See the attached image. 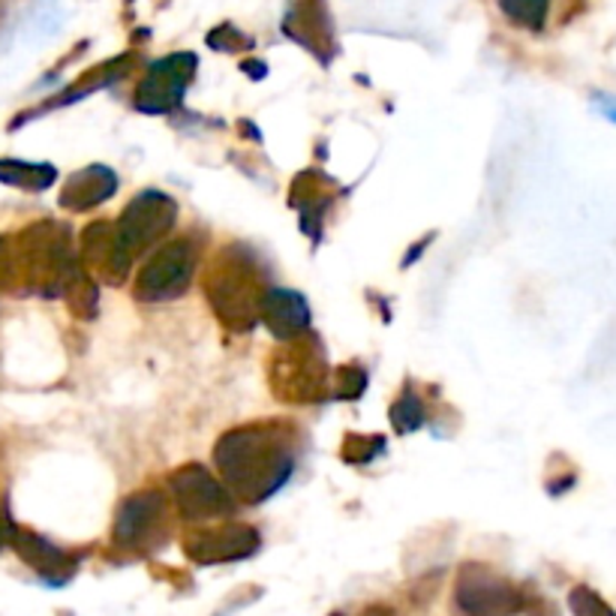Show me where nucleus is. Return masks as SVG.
<instances>
[{"label": "nucleus", "mask_w": 616, "mask_h": 616, "mask_svg": "<svg viewBox=\"0 0 616 616\" xmlns=\"http://www.w3.org/2000/svg\"><path fill=\"white\" fill-rule=\"evenodd\" d=\"M196 72L192 54H169L166 61H157L136 91V109L145 115H169L181 106L183 91Z\"/></svg>", "instance_id": "obj_10"}, {"label": "nucleus", "mask_w": 616, "mask_h": 616, "mask_svg": "<svg viewBox=\"0 0 616 616\" xmlns=\"http://www.w3.org/2000/svg\"><path fill=\"white\" fill-rule=\"evenodd\" d=\"M16 529H19V526L12 524L10 508L0 503V547L12 545V538H16Z\"/></svg>", "instance_id": "obj_22"}, {"label": "nucleus", "mask_w": 616, "mask_h": 616, "mask_svg": "<svg viewBox=\"0 0 616 616\" xmlns=\"http://www.w3.org/2000/svg\"><path fill=\"white\" fill-rule=\"evenodd\" d=\"M556 0H499V12L515 28L529 33H545L554 19Z\"/></svg>", "instance_id": "obj_15"}, {"label": "nucleus", "mask_w": 616, "mask_h": 616, "mask_svg": "<svg viewBox=\"0 0 616 616\" xmlns=\"http://www.w3.org/2000/svg\"><path fill=\"white\" fill-rule=\"evenodd\" d=\"M268 379H271L274 397L284 400V404L307 406L328 400L331 367L325 361V349L319 344V337L301 334V337L284 340V346L271 355Z\"/></svg>", "instance_id": "obj_3"}, {"label": "nucleus", "mask_w": 616, "mask_h": 616, "mask_svg": "<svg viewBox=\"0 0 616 616\" xmlns=\"http://www.w3.org/2000/svg\"><path fill=\"white\" fill-rule=\"evenodd\" d=\"M213 464L235 503L259 506L292 478L298 464L295 427L284 421H256L226 430L213 445Z\"/></svg>", "instance_id": "obj_1"}, {"label": "nucleus", "mask_w": 616, "mask_h": 616, "mask_svg": "<svg viewBox=\"0 0 616 616\" xmlns=\"http://www.w3.org/2000/svg\"><path fill=\"white\" fill-rule=\"evenodd\" d=\"M427 421V406L421 397L415 395L413 385H406L400 397L391 406V425H395L397 434H415L418 427Z\"/></svg>", "instance_id": "obj_17"}, {"label": "nucleus", "mask_w": 616, "mask_h": 616, "mask_svg": "<svg viewBox=\"0 0 616 616\" xmlns=\"http://www.w3.org/2000/svg\"><path fill=\"white\" fill-rule=\"evenodd\" d=\"M175 220H178V205L172 196L160 190H145L123 208L121 217L115 220V229H118L123 250L136 262L151 247L162 244V238L172 232Z\"/></svg>", "instance_id": "obj_6"}, {"label": "nucleus", "mask_w": 616, "mask_h": 616, "mask_svg": "<svg viewBox=\"0 0 616 616\" xmlns=\"http://www.w3.org/2000/svg\"><path fill=\"white\" fill-rule=\"evenodd\" d=\"M169 533H172L169 496L157 487H148V490L127 496L121 503L118 515H115V526H111V545L121 554L145 556L166 545Z\"/></svg>", "instance_id": "obj_4"}, {"label": "nucleus", "mask_w": 616, "mask_h": 616, "mask_svg": "<svg viewBox=\"0 0 616 616\" xmlns=\"http://www.w3.org/2000/svg\"><path fill=\"white\" fill-rule=\"evenodd\" d=\"M192 271H196V247L190 238H172L160 244L151 259L139 268L132 295L142 304L175 301L190 289Z\"/></svg>", "instance_id": "obj_5"}, {"label": "nucleus", "mask_w": 616, "mask_h": 616, "mask_svg": "<svg viewBox=\"0 0 616 616\" xmlns=\"http://www.w3.org/2000/svg\"><path fill=\"white\" fill-rule=\"evenodd\" d=\"M455 605L464 616H515L524 610V593L494 568L469 563L457 575Z\"/></svg>", "instance_id": "obj_7"}, {"label": "nucleus", "mask_w": 616, "mask_h": 616, "mask_svg": "<svg viewBox=\"0 0 616 616\" xmlns=\"http://www.w3.org/2000/svg\"><path fill=\"white\" fill-rule=\"evenodd\" d=\"M0 181L10 187H21L28 192H40L58 181V172L49 162H21V160H0Z\"/></svg>", "instance_id": "obj_16"}, {"label": "nucleus", "mask_w": 616, "mask_h": 616, "mask_svg": "<svg viewBox=\"0 0 616 616\" xmlns=\"http://www.w3.org/2000/svg\"><path fill=\"white\" fill-rule=\"evenodd\" d=\"M259 322L280 340H292V337H301L310 328V304L301 292L295 289H268L262 301V310H259Z\"/></svg>", "instance_id": "obj_12"}, {"label": "nucleus", "mask_w": 616, "mask_h": 616, "mask_svg": "<svg viewBox=\"0 0 616 616\" xmlns=\"http://www.w3.org/2000/svg\"><path fill=\"white\" fill-rule=\"evenodd\" d=\"M205 298L232 334H247L259 322L265 295H268V274L259 256L247 244H229L213 256L205 268Z\"/></svg>", "instance_id": "obj_2"}, {"label": "nucleus", "mask_w": 616, "mask_h": 616, "mask_svg": "<svg viewBox=\"0 0 616 616\" xmlns=\"http://www.w3.org/2000/svg\"><path fill=\"white\" fill-rule=\"evenodd\" d=\"M169 490H172V499L178 511H181L183 520L196 524H217V520H226V517L235 515L232 494L226 490L222 481H217L205 466L190 464L181 466L178 473H172L169 478Z\"/></svg>", "instance_id": "obj_8"}, {"label": "nucleus", "mask_w": 616, "mask_h": 616, "mask_svg": "<svg viewBox=\"0 0 616 616\" xmlns=\"http://www.w3.org/2000/svg\"><path fill=\"white\" fill-rule=\"evenodd\" d=\"M598 109L605 111L607 121L616 123V100H610V97H598Z\"/></svg>", "instance_id": "obj_23"}, {"label": "nucleus", "mask_w": 616, "mask_h": 616, "mask_svg": "<svg viewBox=\"0 0 616 616\" xmlns=\"http://www.w3.org/2000/svg\"><path fill=\"white\" fill-rule=\"evenodd\" d=\"M364 616H391V614H388L385 607H370V610H367V614H364Z\"/></svg>", "instance_id": "obj_24"}, {"label": "nucleus", "mask_w": 616, "mask_h": 616, "mask_svg": "<svg viewBox=\"0 0 616 616\" xmlns=\"http://www.w3.org/2000/svg\"><path fill=\"white\" fill-rule=\"evenodd\" d=\"M262 547L259 529L250 524H196L183 533V554L199 566H222L254 556Z\"/></svg>", "instance_id": "obj_9"}, {"label": "nucleus", "mask_w": 616, "mask_h": 616, "mask_svg": "<svg viewBox=\"0 0 616 616\" xmlns=\"http://www.w3.org/2000/svg\"><path fill=\"white\" fill-rule=\"evenodd\" d=\"M63 295H67V301H70L72 314L81 316V319H91V316L97 314V298H100V292H97V284H93L91 277L81 271V268L72 274V280L67 284Z\"/></svg>", "instance_id": "obj_19"}, {"label": "nucleus", "mask_w": 616, "mask_h": 616, "mask_svg": "<svg viewBox=\"0 0 616 616\" xmlns=\"http://www.w3.org/2000/svg\"><path fill=\"white\" fill-rule=\"evenodd\" d=\"M12 547H16V554H19L33 572H40L42 577H49L54 584H63V580L72 577V572H76V556H70L67 550H61V547H54L51 542L37 536V533L16 529Z\"/></svg>", "instance_id": "obj_14"}, {"label": "nucleus", "mask_w": 616, "mask_h": 616, "mask_svg": "<svg viewBox=\"0 0 616 616\" xmlns=\"http://www.w3.org/2000/svg\"><path fill=\"white\" fill-rule=\"evenodd\" d=\"M367 388V374L358 364L334 367L328 379V400H358Z\"/></svg>", "instance_id": "obj_18"}, {"label": "nucleus", "mask_w": 616, "mask_h": 616, "mask_svg": "<svg viewBox=\"0 0 616 616\" xmlns=\"http://www.w3.org/2000/svg\"><path fill=\"white\" fill-rule=\"evenodd\" d=\"M568 610L575 616H616V610L607 605L605 598L598 596L596 589L589 586H575L568 593Z\"/></svg>", "instance_id": "obj_20"}, {"label": "nucleus", "mask_w": 616, "mask_h": 616, "mask_svg": "<svg viewBox=\"0 0 616 616\" xmlns=\"http://www.w3.org/2000/svg\"><path fill=\"white\" fill-rule=\"evenodd\" d=\"M385 451V439L382 436H346L344 443V460L346 464H370V460H376V457Z\"/></svg>", "instance_id": "obj_21"}, {"label": "nucleus", "mask_w": 616, "mask_h": 616, "mask_svg": "<svg viewBox=\"0 0 616 616\" xmlns=\"http://www.w3.org/2000/svg\"><path fill=\"white\" fill-rule=\"evenodd\" d=\"M118 190V175L111 172L109 166H85L79 172H72L63 183L61 192V208L67 211H91V208H100L102 202H109L111 196Z\"/></svg>", "instance_id": "obj_13"}, {"label": "nucleus", "mask_w": 616, "mask_h": 616, "mask_svg": "<svg viewBox=\"0 0 616 616\" xmlns=\"http://www.w3.org/2000/svg\"><path fill=\"white\" fill-rule=\"evenodd\" d=\"M81 265L91 280L106 286H121L132 268L130 254L123 250L115 222L97 220L81 232Z\"/></svg>", "instance_id": "obj_11"}]
</instances>
